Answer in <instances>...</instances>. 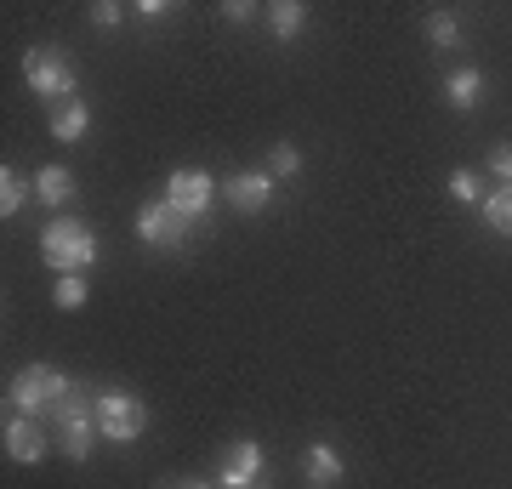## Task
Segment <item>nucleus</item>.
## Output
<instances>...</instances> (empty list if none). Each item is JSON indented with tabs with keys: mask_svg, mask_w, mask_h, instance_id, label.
<instances>
[{
	"mask_svg": "<svg viewBox=\"0 0 512 489\" xmlns=\"http://www.w3.org/2000/svg\"><path fill=\"white\" fill-rule=\"evenodd\" d=\"M40 251H46V262H52L57 273H86V268L97 262V234L86 228V222L57 217V222H46Z\"/></svg>",
	"mask_w": 512,
	"mask_h": 489,
	"instance_id": "obj_1",
	"label": "nucleus"
},
{
	"mask_svg": "<svg viewBox=\"0 0 512 489\" xmlns=\"http://www.w3.org/2000/svg\"><path fill=\"white\" fill-rule=\"evenodd\" d=\"M52 416H57V450L69 455V461H86L97 433H103V427H97V393H80V387H74Z\"/></svg>",
	"mask_w": 512,
	"mask_h": 489,
	"instance_id": "obj_2",
	"label": "nucleus"
},
{
	"mask_svg": "<svg viewBox=\"0 0 512 489\" xmlns=\"http://www.w3.org/2000/svg\"><path fill=\"white\" fill-rule=\"evenodd\" d=\"M74 393L69 376H57L52 364H29V370H18V381H12V404H18V416H52L57 404Z\"/></svg>",
	"mask_w": 512,
	"mask_h": 489,
	"instance_id": "obj_3",
	"label": "nucleus"
},
{
	"mask_svg": "<svg viewBox=\"0 0 512 489\" xmlns=\"http://www.w3.org/2000/svg\"><path fill=\"white\" fill-rule=\"evenodd\" d=\"M97 427H103V438H114V444H131V438H143V427H148V404L137 399V393H126V387H103V393H97Z\"/></svg>",
	"mask_w": 512,
	"mask_h": 489,
	"instance_id": "obj_4",
	"label": "nucleus"
},
{
	"mask_svg": "<svg viewBox=\"0 0 512 489\" xmlns=\"http://www.w3.org/2000/svg\"><path fill=\"white\" fill-rule=\"evenodd\" d=\"M23 80L46 103H74V63L63 52H52V46H35L23 57Z\"/></svg>",
	"mask_w": 512,
	"mask_h": 489,
	"instance_id": "obj_5",
	"label": "nucleus"
},
{
	"mask_svg": "<svg viewBox=\"0 0 512 489\" xmlns=\"http://www.w3.org/2000/svg\"><path fill=\"white\" fill-rule=\"evenodd\" d=\"M188 228H194V217H183L171 200L143 205V211H137V234H143L148 245H165V251H177V245L188 239Z\"/></svg>",
	"mask_w": 512,
	"mask_h": 489,
	"instance_id": "obj_6",
	"label": "nucleus"
},
{
	"mask_svg": "<svg viewBox=\"0 0 512 489\" xmlns=\"http://www.w3.org/2000/svg\"><path fill=\"white\" fill-rule=\"evenodd\" d=\"M165 200L177 205L183 217H205L211 200H217V182H211V171H171L165 177Z\"/></svg>",
	"mask_w": 512,
	"mask_h": 489,
	"instance_id": "obj_7",
	"label": "nucleus"
},
{
	"mask_svg": "<svg viewBox=\"0 0 512 489\" xmlns=\"http://www.w3.org/2000/svg\"><path fill=\"white\" fill-rule=\"evenodd\" d=\"M217 484L222 489H256L262 484V444H251V438L228 444L222 461H217Z\"/></svg>",
	"mask_w": 512,
	"mask_h": 489,
	"instance_id": "obj_8",
	"label": "nucleus"
},
{
	"mask_svg": "<svg viewBox=\"0 0 512 489\" xmlns=\"http://www.w3.org/2000/svg\"><path fill=\"white\" fill-rule=\"evenodd\" d=\"M222 194H228L234 211H268V200H274V177H268V171H234Z\"/></svg>",
	"mask_w": 512,
	"mask_h": 489,
	"instance_id": "obj_9",
	"label": "nucleus"
},
{
	"mask_svg": "<svg viewBox=\"0 0 512 489\" xmlns=\"http://www.w3.org/2000/svg\"><path fill=\"white\" fill-rule=\"evenodd\" d=\"M6 455L23 461V467H35V461L52 455V444H46V433H40L29 416H12V421H6Z\"/></svg>",
	"mask_w": 512,
	"mask_h": 489,
	"instance_id": "obj_10",
	"label": "nucleus"
},
{
	"mask_svg": "<svg viewBox=\"0 0 512 489\" xmlns=\"http://www.w3.org/2000/svg\"><path fill=\"white\" fill-rule=\"evenodd\" d=\"M302 484L308 489L342 484V455H336V444H308V450H302Z\"/></svg>",
	"mask_w": 512,
	"mask_h": 489,
	"instance_id": "obj_11",
	"label": "nucleus"
},
{
	"mask_svg": "<svg viewBox=\"0 0 512 489\" xmlns=\"http://www.w3.org/2000/svg\"><path fill=\"white\" fill-rule=\"evenodd\" d=\"M35 200L40 205H69L74 200V177L63 171V165H46V171H35Z\"/></svg>",
	"mask_w": 512,
	"mask_h": 489,
	"instance_id": "obj_12",
	"label": "nucleus"
},
{
	"mask_svg": "<svg viewBox=\"0 0 512 489\" xmlns=\"http://www.w3.org/2000/svg\"><path fill=\"white\" fill-rule=\"evenodd\" d=\"M86 126H92V109H86L80 97H74V103H63V109L52 114V137H57V143H80V137H86Z\"/></svg>",
	"mask_w": 512,
	"mask_h": 489,
	"instance_id": "obj_13",
	"label": "nucleus"
},
{
	"mask_svg": "<svg viewBox=\"0 0 512 489\" xmlns=\"http://www.w3.org/2000/svg\"><path fill=\"white\" fill-rule=\"evenodd\" d=\"M444 97H450V109H473L478 97H484V74L478 69H456L444 80Z\"/></svg>",
	"mask_w": 512,
	"mask_h": 489,
	"instance_id": "obj_14",
	"label": "nucleus"
},
{
	"mask_svg": "<svg viewBox=\"0 0 512 489\" xmlns=\"http://www.w3.org/2000/svg\"><path fill=\"white\" fill-rule=\"evenodd\" d=\"M484 222H490V234L512 239V188H490L484 194Z\"/></svg>",
	"mask_w": 512,
	"mask_h": 489,
	"instance_id": "obj_15",
	"label": "nucleus"
},
{
	"mask_svg": "<svg viewBox=\"0 0 512 489\" xmlns=\"http://www.w3.org/2000/svg\"><path fill=\"white\" fill-rule=\"evenodd\" d=\"M427 35H433V46H439V52H456L461 40V18L456 12H450V6H439V12H433V18H427Z\"/></svg>",
	"mask_w": 512,
	"mask_h": 489,
	"instance_id": "obj_16",
	"label": "nucleus"
},
{
	"mask_svg": "<svg viewBox=\"0 0 512 489\" xmlns=\"http://www.w3.org/2000/svg\"><path fill=\"white\" fill-rule=\"evenodd\" d=\"M268 18H274L279 40H296L302 35V23H308V6H302V0H279V6H268Z\"/></svg>",
	"mask_w": 512,
	"mask_h": 489,
	"instance_id": "obj_17",
	"label": "nucleus"
},
{
	"mask_svg": "<svg viewBox=\"0 0 512 489\" xmlns=\"http://www.w3.org/2000/svg\"><path fill=\"white\" fill-rule=\"evenodd\" d=\"M29 194H35V188H29L12 165H6V171H0V217H18L23 205H29Z\"/></svg>",
	"mask_w": 512,
	"mask_h": 489,
	"instance_id": "obj_18",
	"label": "nucleus"
},
{
	"mask_svg": "<svg viewBox=\"0 0 512 489\" xmlns=\"http://www.w3.org/2000/svg\"><path fill=\"white\" fill-rule=\"evenodd\" d=\"M52 302L57 308H86V279H80V273H57Z\"/></svg>",
	"mask_w": 512,
	"mask_h": 489,
	"instance_id": "obj_19",
	"label": "nucleus"
},
{
	"mask_svg": "<svg viewBox=\"0 0 512 489\" xmlns=\"http://www.w3.org/2000/svg\"><path fill=\"white\" fill-rule=\"evenodd\" d=\"M450 200H461V205H484V188H478V171H450Z\"/></svg>",
	"mask_w": 512,
	"mask_h": 489,
	"instance_id": "obj_20",
	"label": "nucleus"
},
{
	"mask_svg": "<svg viewBox=\"0 0 512 489\" xmlns=\"http://www.w3.org/2000/svg\"><path fill=\"white\" fill-rule=\"evenodd\" d=\"M302 171V154H296L291 143H279L274 154H268V177H296Z\"/></svg>",
	"mask_w": 512,
	"mask_h": 489,
	"instance_id": "obj_21",
	"label": "nucleus"
},
{
	"mask_svg": "<svg viewBox=\"0 0 512 489\" xmlns=\"http://www.w3.org/2000/svg\"><path fill=\"white\" fill-rule=\"evenodd\" d=\"M120 18H126V6H114V0H97L92 6V23H103V29H114Z\"/></svg>",
	"mask_w": 512,
	"mask_h": 489,
	"instance_id": "obj_22",
	"label": "nucleus"
},
{
	"mask_svg": "<svg viewBox=\"0 0 512 489\" xmlns=\"http://www.w3.org/2000/svg\"><path fill=\"white\" fill-rule=\"evenodd\" d=\"M490 171L501 177V188H512V148H495V154H490Z\"/></svg>",
	"mask_w": 512,
	"mask_h": 489,
	"instance_id": "obj_23",
	"label": "nucleus"
},
{
	"mask_svg": "<svg viewBox=\"0 0 512 489\" xmlns=\"http://www.w3.org/2000/svg\"><path fill=\"white\" fill-rule=\"evenodd\" d=\"M165 12H171V6H165V0H143V6H137V18H143V23H160Z\"/></svg>",
	"mask_w": 512,
	"mask_h": 489,
	"instance_id": "obj_24",
	"label": "nucleus"
},
{
	"mask_svg": "<svg viewBox=\"0 0 512 489\" xmlns=\"http://www.w3.org/2000/svg\"><path fill=\"white\" fill-rule=\"evenodd\" d=\"M251 12H256L251 0H228V6H222V18H234V23H245Z\"/></svg>",
	"mask_w": 512,
	"mask_h": 489,
	"instance_id": "obj_25",
	"label": "nucleus"
},
{
	"mask_svg": "<svg viewBox=\"0 0 512 489\" xmlns=\"http://www.w3.org/2000/svg\"><path fill=\"white\" fill-rule=\"evenodd\" d=\"M165 489H211V484H165ZM222 489V484H217Z\"/></svg>",
	"mask_w": 512,
	"mask_h": 489,
	"instance_id": "obj_26",
	"label": "nucleus"
}]
</instances>
